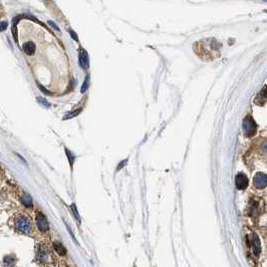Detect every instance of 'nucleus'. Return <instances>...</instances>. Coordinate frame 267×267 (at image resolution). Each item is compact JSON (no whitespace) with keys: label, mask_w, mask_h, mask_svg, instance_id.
I'll use <instances>...</instances> for the list:
<instances>
[{"label":"nucleus","mask_w":267,"mask_h":267,"mask_svg":"<svg viewBox=\"0 0 267 267\" xmlns=\"http://www.w3.org/2000/svg\"><path fill=\"white\" fill-rule=\"evenodd\" d=\"M266 101H267V87L262 88L261 91L255 97L254 102L258 106H264Z\"/></svg>","instance_id":"0eeeda50"},{"label":"nucleus","mask_w":267,"mask_h":267,"mask_svg":"<svg viewBox=\"0 0 267 267\" xmlns=\"http://www.w3.org/2000/svg\"><path fill=\"white\" fill-rule=\"evenodd\" d=\"M37 101H38L39 104L43 105V106H46V107L50 106V104H49V102H48L47 101H46L45 98H43V97H37Z\"/></svg>","instance_id":"4468645a"},{"label":"nucleus","mask_w":267,"mask_h":267,"mask_svg":"<svg viewBox=\"0 0 267 267\" xmlns=\"http://www.w3.org/2000/svg\"><path fill=\"white\" fill-rule=\"evenodd\" d=\"M21 202L23 205L26 206V207H31L32 206V200L30 198V196L26 193H24L21 196Z\"/></svg>","instance_id":"f8f14e48"},{"label":"nucleus","mask_w":267,"mask_h":267,"mask_svg":"<svg viewBox=\"0 0 267 267\" xmlns=\"http://www.w3.org/2000/svg\"><path fill=\"white\" fill-rule=\"evenodd\" d=\"M48 24H49L50 26H52V27L54 28V29H56L57 31H59V28H58V26L56 25L54 22H52V21H48Z\"/></svg>","instance_id":"6ab92c4d"},{"label":"nucleus","mask_w":267,"mask_h":267,"mask_svg":"<svg viewBox=\"0 0 267 267\" xmlns=\"http://www.w3.org/2000/svg\"><path fill=\"white\" fill-rule=\"evenodd\" d=\"M65 152H67V158H68V161H69V164L70 166L73 165V162H74V158H76V156H74V154L72 153L70 151H68L67 149H65Z\"/></svg>","instance_id":"ddd939ff"},{"label":"nucleus","mask_w":267,"mask_h":267,"mask_svg":"<svg viewBox=\"0 0 267 267\" xmlns=\"http://www.w3.org/2000/svg\"><path fill=\"white\" fill-rule=\"evenodd\" d=\"M36 222H37V226H38V229L42 232H46L48 230V222H47V219L44 216L42 213H39L37 215V219H36Z\"/></svg>","instance_id":"423d86ee"},{"label":"nucleus","mask_w":267,"mask_h":267,"mask_svg":"<svg viewBox=\"0 0 267 267\" xmlns=\"http://www.w3.org/2000/svg\"><path fill=\"white\" fill-rule=\"evenodd\" d=\"M40 88H41V90H42V91H43V92H44V93H48V91H46V90H45V88H44V87H40Z\"/></svg>","instance_id":"4be33fe9"},{"label":"nucleus","mask_w":267,"mask_h":267,"mask_svg":"<svg viewBox=\"0 0 267 267\" xmlns=\"http://www.w3.org/2000/svg\"><path fill=\"white\" fill-rule=\"evenodd\" d=\"M53 248H54L55 252L57 253V254L62 255V256L65 255V253H67V249H65V248L63 247V245L62 244V243H59V242H54L53 243Z\"/></svg>","instance_id":"9b49d317"},{"label":"nucleus","mask_w":267,"mask_h":267,"mask_svg":"<svg viewBox=\"0 0 267 267\" xmlns=\"http://www.w3.org/2000/svg\"><path fill=\"white\" fill-rule=\"evenodd\" d=\"M252 247H253V251H254L255 255L258 256L259 253L261 251V246H260V240L257 235H253V241H252Z\"/></svg>","instance_id":"9d476101"},{"label":"nucleus","mask_w":267,"mask_h":267,"mask_svg":"<svg viewBox=\"0 0 267 267\" xmlns=\"http://www.w3.org/2000/svg\"><path fill=\"white\" fill-rule=\"evenodd\" d=\"M235 184H236L237 189L244 190L248 186V178L246 177V175L242 174V173H239L235 178Z\"/></svg>","instance_id":"20e7f679"},{"label":"nucleus","mask_w":267,"mask_h":267,"mask_svg":"<svg viewBox=\"0 0 267 267\" xmlns=\"http://www.w3.org/2000/svg\"><path fill=\"white\" fill-rule=\"evenodd\" d=\"M243 130H244L245 135L247 137H252V136L255 135L257 126L250 116H247L244 119V121H243Z\"/></svg>","instance_id":"f257e3e1"},{"label":"nucleus","mask_w":267,"mask_h":267,"mask_svg":"<svg viewBox=\"0 0 267 267\" xmlns=\"http://www.w3.org/2000/svg\"><path fill=\"white\" fill-rule=\"evenodd\" d=\"M267 185V175L263 173H257L254 177V186L256 188L263 189Z\"/></svg>","instance_id":"7ed1b4c3"},{"label":"nucleus","mask_w":267,"mask_h":267,"mask_svg":"<svg viewBox=\"0 0 267 267\" xmlns=\"http://www.w3.org/2000/svg\"><path fill=\"white\" fill-rule=\"evenodd\" d=\"M22 48H23V50H24V52L28 55H32L35 52V44L32 41L25 42V43L23 44Z\"/></svg>","instance_id":"6e6552de"},{"label":"nucleus","mask_w":267,"mask_h":267,"mask_svg":"<svg viewBox=\"0 0 267 267\" xmlns=\"http://www.w3.org/2000/svg\"><path fill=\"white\" fill-rule=\"evenodd\" d=\"M126 160H125V161H123V162H121V165H119V167H118V170H120V169H121V168H123V167L126 165Z\"/></svg>","instance_id":"412c9836"},{"label":"nucleus","mask_w":267,"mask_h":267,"mask_svg":"<svg viewBox=\"0 0 267 267\" xmlns=\"http://www.w3.org/2000/svg\"><path fill=\"white\" fill-rule=\"evenodd\" d=\"M69 34H70V36H72L74 40L77 41V39H78V38H77V34H76V32L72 31V30H70V31H69Z\"/></svg>","instance_id":"a211bd4d"},{"label":"nucleus","mask_w":267,"mask_h":267,"mask_svg":"<svg viewBox=\"0 0 267 267\" xmlns=\"http://www.w3.org/2000/svg\"><path fill=\"white\" fill-rule=\"evenodd\" d=\"M262 149H263V151L265 153H267V141H265V142L262 144Z\"/></svg>","instance_id":"aec40b11"},{"label":"nucleus","mask_w":267,"mask_h":267,"mask_svg":"<svg viewBox=\"0 0 267 267\" xmlns=\"http://www.w3.org/2000/svg\"><path fill=\"white\" fill-rule=\"evenodd\" d=\"M72 211H73V215L74 216H76V218L77 219V221H81V217H79V215L77 214V206L74 205V204H72Z\"/></svg>","instance_id":"dca6fc26"},{"label":"nucleus","mask_w":267,"mask_h":267,"mask_svg":"<svg viewBox=\"0 0 267 267\" xmlns=\"http://www.w3.org/2000/svg\"><path fill=\"white\" fill-rule=\"evenodd\" d=\"M88 81H90V77H87L86 79H84V82H83V86L82 87V93L86 92V91L87 90V87H88Z\"/></svg>","instance_id":"2eb2a0df"},{"label":"nucleus","mask_w":267,"mask_h":267,"mask_svg":"<svg viewBox=\"0 0 267 267\" xmlns=\"http://www.w3.org/2000/svg\"><path fill=\"white\" fill-rule=\"evenodd\" d=\"M263 1H265V2H267V0H263Z\"/></svg>","instance_id":"5701e85b"},{"label":"nucleus","mask_w":267,"mask_h":267,"mask_svg":"<svg viewBox=\"0 0 267 267\" xmlns=\"http://www.w3.org/2000/svg\"><path fill=\"white\" fill-rule=\"evenodd\" d=\"M7 25H8V23L6 22V21H2L1 22V31H4L7 28Z\"/></svg>","instance_id":"f3484780"},{"label":"nucleus","mask_w":267,"mask_h":267,"mask_svg":"<svg viewBox=\"0 0 267 267\" xmlns=\"http://www.w3.org/2000/svg\"><path fill=\"white\" fill-rule=\"evenodd\" d=\"M37 257L42 260V261H47L48 258L50 257V253L48 251V249H46L44 247H40L38 252H37Z\"/></svg>","instance_id":"1a4fd4ad"},{"label":"nucleus","mask_w":267,"mask_h":267,"mask_svg":"<svg viewBox=\"0 0 267 267\" xmlns=\"http://www.w3.org/2000/svg\"><path fill=\"white\" fill-rule=\"evenodd\" d=\"M16 227L18 230H20L21 232L28 234L31 231L32 225L29 221V219L24 216H21L16 220Z\"/></svg>","instance_id":"f03ea898"},{"label":"nucleus","mask_w":267,"mask_h":267,"mask_svg":"<svg viewBox=\"0 0 267 267\" xmlns=\"http://www.w3.org/2000/svg\"><path fill=\"white\" fill-rule=\"evenodd\" d=\"M78 63L82 69H87L88 67V55L87 51L82 48L78 50Z\"/></svg>","instance_id":"39448f33"}]
</instances>
